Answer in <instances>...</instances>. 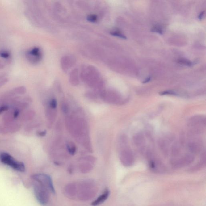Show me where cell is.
<instances>
[{"instance_id":"obj_11","label":"cell","mask_w":206,"mask_h":206,"mask_svg":"<svg viewBox=\"0 0 206 206\" xmlns=\"http://www.w3.org/2000/svg\"><path fill=\"white\" fill-rule=\"evenodd\" d=\"M68 151L70 155H74L76 153L77 147L72 142H69L67 145Z\"/></svg>"},{"instance_id":"obj_23","label":"cell","mask_w":206,"mask_h":206,"mask_svg":"<svg viewBox=\"0 0 206 206\" xmlns=\"http://www.w3.org/2000/svg\"><path fill=\"white\" fill-rule=\"evenodd\" d=\"M19 114V111L18 110H16L15 111L14 113V116L15 118H17V117L18 116Z\"/></svg>"},{"instance_id":"obj_16","label":"cell","mask_w":206,"mask_h":206,"mask_svg":"<svg viewBox=\"0 0 206 206\" xmlns=\"http://www.w3.org/2000/svg\"><path fill=\"white\" fill-rule=\"evenodd\" d=\"M61 110L62 112L65 114H67L69 111V107L68 105L65 102H63L61 104Z\"/></svg>"},{"instance_id":"obj_20","label":"cell","mask_w":206,"mask_h":206,"mask_svg":"<svg viewBox=\"0 0 206 206\" xmlns=\"http://www.w3.org/2000/svg\"><path fill=\"white\" fill-rule=\"evenodd\" d=\"M8 109L9 107L7 106H1V107H0V114L3 112V111H6V110H8Z\"/></svg>"},{"instance_id":"obj_4","label":"cell","mask_w":206,"mask_h":206,"mask_svg":"<svg viewBox=\"0 0 206 206\" xmlns=\"http://www.w3.org/2000/svg\"><path fill=\"white\" fill-rule=\"evenodd\" d=\"M32 178L34 181L43 185L50 192L53 193H55V190L53 187L52 180L49 175L45 174H38L33 175Z\"/></svg>"},{"instance_id":"obj_25","label":"cell","mask_w":206,"mask_h":206,"mask_svg":"<svg viewBox=\"0 0 206 206\" xmlns=\"http://www.w3.org/2000/svg\"><path fill=\"white\" fill-rule=\"evenodd\" d=\"M151 77H148V78H147V79L145 80L144 82H143V83H147V82H149L150 81V80H151Z\"/></svg>"},{"instance_id":"obj_3","label":"cell","mask_w":206,"mask_h":206,"mask_svg":"<svg viewBox=\"0 0 206 206\" xmlns=\"http://www.w3.org/2000/svg\"><path fill=\"white\" fill-rule=\"evenodd\" d=\"M25 56L26 60L31 64H38L42 60V52L39 48H32L26 51Z\"/></svg>"},{"instance_id":"obj_22","label":"cell","mask_w":206,"mask_h":206,"mask_svg":"<svg viewBox=\"0 0 206 206\" xmlns=\"http://www.w3.org/2000/svg\"><path fill=\"white\" fill-rule=\"evenodd\" d=\"M5 63L2 60H0V69H3L5 67Z\"/></svg>"},{"instance_id":"obj_1","label":"cell","mask_w":206,"mask_h":206,"mask_svg":"<svg viewBox=\"0 0 206 206\" xmlns=\"http://www.w3.org/2000/svg\"><path fill=\"white\" fill-rule=\"evenodd\" d=\"M34 190L36 198L42 205H46L49 201L50 191L43 185L34 181Z\"/></svg>"},{"instance_id":"obj_10","label":"cell","mask_w":206,"mask_h":206,"mask_svg":"<svg viewBox=\"0 0 206 206\" xmlns=\"http://www.w3.org/2000/svg\"><path fill=\"white\" fill-rule=\"evenodd\" d=\"M159 147L164 153L167 154L168 151V143L165 140L161 139L159 141Z\"/></svg>"},{"instance_id":"obj_21","label":"cell","mask_w":206,"mask_h":206,"mask_svg":"<svg viewBox=\"0 0 206 206\" xmlns=\"http://www.w3.org/2000/svg\"><path fill=\"white\" fill-rule=\"evenodd\" d=\"M46 131L40 132L38 133V135L41 137L45 136L46 135Z\"/></svg>"},{"instance_id":"obj_17","label":"cell","mask_w":206,"mask_h":206,"mask_svg":"<svg viewBox=\"0 0 206 206\" xmlns=\"http://www.w3.org/2000/svg\"><path fill=\"white\" fill-rule=\"evenodd\" d=\"M151 31L159 33V34H163V33L162 29L159 26H154L151 29Z\"/></svg>"},{"instance_id":"obj_7","label":"cell","mask_w":206,"mask_h":206,"mask_svg":"<svg viewBox=\"0 0 206 206\" xmlns=\"http://www.w3.org/2000/svg\"><path fill=\"white\" fill-rule=\"evenodd\" d=\"M188 148L191 152L194 153H198L201 149V145L199 141H194L189 143Z\"/></svg>"},{"instance_id":"obj_12","label":"cell","mask_w":206,"mask_h":206,"mask_svg":"<svg viewBox=\"0 0 206 206\" xmlns=\"http://www.w3.org/2000/svg\"><path fill=\"white\" fill-rule=\"evenodd\" d=\"M180 148L178 144L174 145L171 149V153L172 155L176 156L180 153Z\"/></svg>"},{"instance_id":"obj_14","label":"cell","mask_w":206,"mask_h":206,"mask_svg":"<svg viewBox=\"0 0 206 206\" xmlns=\"http://www.w3.org/2000/svg\"><path fill=\"white\" fill-rule=\"evenodd\" d=\"M49 107L52 110H55L57 107V102L56 99H52L50 101L49 103Z\"/></svg>"},{"instance_id":"obj_6","label":"cell","mask_w":206,"mask_h":206,"mask_svg":"<svg viewBox=\"0 0 206 206\" xmlns=\"http://www.w3.org/2000/svg\"><path fill=\"white\" fill-rule=\"evenodd\" d=\"M110 194V191L108 190H106L102 195H101L99 197L97 198L96 200L94 201L91 204V205L96 206L100 205L106 200L108 198Z\"/></svg>"},{"instance_id":"obj_24","label":"cell","mask_w":206,"mask_h":206,"mask_svg":"<svg viewBox=\"0 0 206 206\" xmlns=\"http://www.w3.org/2000/svg\"><path fill=\"white\" fill-rule=\"evenodd\" d=\"M204 11H203V12H202L201 13H200V14H199V20H201L203 18V15H204Z\"/></svg>"},{"instance_id":"obj_19","label":"cell","mask_w":206,"mask_h":206,"mask_svg":"<svg viewBox=\"0 0 206 206\" xmlns=\"http://www.w3.org/2000/svg\"><path fill=\"white\" fill-rule=\"evenodd\" d=\"M87 20L91 22H96L97 20V16L95 15L88 16L87 18Z\"/></svg>"},{"instance_id":"obj_2","label":"cell","mask_w":206,"mask_h":206,"mask_svg":"<svg viewBox=\"0 0 206 206\" xmlns=\"http://www.w3.org/2000/svg\"><path fill=\"white\" fill-rule=\"evenodd\" d=\"M0 160L1 162L13 169L20 172L25 170L24 164L22 162L15 160L12 156L6 153H2L0 154Z\"/></svg>"},{"instance_id":"obj_8","label":"cell","mask_w":206,"mask_h":206,"mask_svg":"<svg viewBox=\"0 0 206 206\" xmlns=\"http://www.w3.org/2000/svg\"><path fill=\"white\" fill-rule=\"evenodd\" d=\"M134 143L137 147H141L144 144L145 139L143 134L138 133L133 138Z\"/></svg>"},{"instance_id":"obj_5","label":"cell","mask_w":206,"mask_h":206,"mask_svg":"<svg viewBox=\"0 0 206 206\" xmlns=\"http://www.w3.org/2000/svg\"><path fill=\"white\" fill-rule=\"evenodd\" d=\"M120 160L125 164H130L133 161V155L132 152L129 148L127 147L124 148L120 153Z\"/></svg>"},{"instance_id":"obj_13","label":"cell","mask_w":206,"mask_h":206,"mask_svg":"<svg viewBox=\"0 0 206 206\" xmlns=\"http://www.w3.org/2000/svg\"><path fill=\"white\" fill-rule=\"evenodd\" d=\"M178 62L180 64L189 66H192L193 65V64L191 61H189L188 60L184 59V58H181V59H179Z\"/></svg>"},{"instance_id":"obj_9","label":"cell","mask_w":206,"mask_h":206,"mask_svg":"<svg viewBox=\"0 0 206 206\" xmlns=\"http://www.w3.org/2000/svg\"><path fill=\"white\" fill-rule=\"evenodd\" d=\"M0 58L5 61L10 62L12 58L11 53L8 50L2 49L0 50Z\"/></svg>"},{"instance_id":"obj_18","label":"cell","mask_w":206,"mask_h":206,"mask_svg":"<svg viewBox=\"0 0 206 206\" xmlns=\"http://www.w3.org/2000/svg\"><path fill=\"white\" fill-rule=\"evenodd\" d=\"M111 35L119 37V38H123L124 39H127V38L123 34H122L121 33H120L119 32H111Z\"/></svg>"},{"instance_id":"obj_15","label":"cell","mask_w":206,"mask_h":206,"mask_svg":"<svg viewBox=\"0 0 206 206\" xmlns=\"http://www.w3.org/2000/svg\"><path fill=\"white\" fill-rule=\"evenodd\" d=\"M8 81V78L6 75L2 74L0 75V87L7 82Z\"/></svg>"}]
</instances>
